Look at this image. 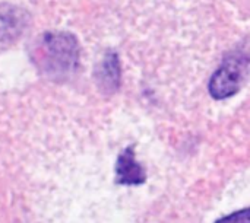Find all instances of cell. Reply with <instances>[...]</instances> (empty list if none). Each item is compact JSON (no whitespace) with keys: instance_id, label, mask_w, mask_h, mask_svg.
Wrapping results in <instances>:
<instances>
[{"instance_id":"obj_1","label":"cell","mask_w":250,"mask_h":223,"mask_svg":"<svg viewBox=\"0 0 250 223\" xmlns=\"http://www.w3.org/2000/svg\"><path fill=\"white\" fill-rule=\"evenodd\" d=\"M34 60L51 79L69 77L79 64V44L69 32H45L37 42Z\"/></svg>"},{"instance_id":"obj_6","label":"cell","mask_w":250,"mask_h":223,"mask_svg":"<svg viewBox=\"0 0 250 223\" xmlns=\"http://www.w3.org/2000/svg\"><path fill=\"white\" fill-rule=\"evenodd\" d=\"M215 223H250V207L234 212L229 216H224Z\"/></svg>"},{"instance_id":"obj_3","label":"cell","mask_w":250,"mask_h":223,"mask_svg":"<svg viewBox=\"0 0 250 223\" xmlns=\"http://www.w3.org/2000/svg\"><path fill=\"white\" fill-rule=\"evenodd\" d=\"M146 181L144 167L136 161L133 146L122 150L116 162V183L120 186H141Z\"/></svg>"},{"instance_id":"obj_2","label":"cell","mask_w":250,"mask_h":223,"mask_svg":"<svg viewBox=\"0 0 250 223\" xmlns=\"http://www.w3.org/2000/svg\"><path fill=\"white\" fill-rule=\"evenodd\" d=\"M250 67V56L237 50L226 57L209 80V93L214 99L233 96L242 86Z\"/></svg>"},{"instance_id":"obj_4","label":"cell","mask_w":250,"mask_h":223,"mask_svg":"<svg viewBox=\"0 0 250 223\" xmlns=\"http://www.w3.org/2000/svg\"><path fill=\"white\" fill-rule=\"evenodd\" d=\"M28 15L25 10L4 4L0 6V42L15 41L26 28Z\"/></svg>"},{"instance_id":"obj_5","label":"cell","mask_w":250,"mask_h":223,"mask_svg":"<svg viewBox=\"0 0 250 223\" xmlns=\"http://www.w3.org/2000/svg\"><path fill=\"white\" fill-rule=\"evenodd\" d=\"M120 61L114 51H108L97 69V82L103 92L114 93L120 86Z\"/></svg>"}]
</instances>
